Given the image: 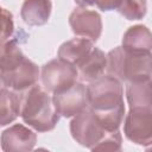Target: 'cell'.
I'll return each instance as SVG.
<instances>
[{
	"mask_svg": "<svg viewBox=\"0 0 152 152\" xmlns=\"http://www.w3.org/2000/svg\"><path fill=\"white\" fill-rule=\"evenodd\" d=\"M88 107L109 131L120 128L125 118L124 87L118 78L106 74L87 86Z\"/></svg>",
	"mask_w": 152,
	"mask_h": 152,
	"instance_id": "cell-1",
	"label": "cell"
},
{
	"mask_svg": "<svg viewBox=\"0 0 152 152\" xmlns=\"http://www.w3.org/2000/svg\"><path fill=\"white\" fill-rule=\"evenodd\" d=\"M20 116L27 126L37 132L52 131L61 118L55 108L52 96L38 84L32 86L21 95Z\"/></svg>",
	"mask_w": 152,
	"mask_h": 152,
	"instance_id": "cell-2",
	"label": "cell"
},
{
	"mask_svg": "<svg viewBox=\"0 0 152 152\" xmlns=\"http://www.w3.org/2000/svg\"><path fill=\"white\" fill-rule=\"evenodd\" d=\"M107 74L121 82L152 77V52L116 46L107 53Z\"/></svg>",
	"mask_w": 152,
	"mask_h": 152,
	"instance_id": "cell-3",
	"label": "cell"
},
{
	"mask_svg": "<svg viewBox=\"0 0 152 152\" xmlns=\"http://www.w3.org/2000/svg\"><path fill=\"white\" fill-rule=\"evenodd\" d=\"M113 131L107 129L94 112L87 107L70 121V134L81 146L95 151L97 145Z\"/></svg>",
	"mask_w": 152,
	"mask_h": 152,
	"instance_id": "cell-4",
	"label": "cell"
},
{
	"mask_svg": "<svg viewBox=\"0 0 152 152\" xmlns=\"http://www.w3.org/2000/svg\"><path fill=\"white\" fill-rule=\"evenodd\" d=\"M78 69L58 57L45 63L40 71L43 87L52 94L69 88L78 81Z\"/></svg>",
	"mask_w": 152,
	"mask_h": 152,
	"instance_id": "cell-5",
	"label": "cell"
},
{
	"mask_svg": "<svg viewBox=\"0 0 152 152\" xmlns=\"http://www.w3.org/2000/svg\"><path fill=\"white\" fill-rule=\"evenodd\" d=\"M40 76L38 65L26 56L10 68L0 69V78L2 87L15 91H25L37 84Z\"/></svg>",
	"mask_w": 152,
	"mask_h": 152,
	"instance_id": "cell-6",
	"label": "cell"
},
{
	"mask_svg": "<svg viewBox=\"0 0 152 152\" xmlns=\"http://www.w3.org/2000/svg\"><path fill=\"white\" fill-rule=\"evenodd\" d=\"M125 137L140 146L152 145V110L147 108H129L124 121Z\"/></svg>",
	"mask_w": 152,
	"mask_h": 152,
	"instance_id": "cell-7",
	"label": "cell"
},
{
	"mask_svg": "<svg viewBox=\"0 0 152 152\" xmlns=\"http://www.w3.org/2000/svg\"><path fill=\"white\" fill-rule=\"evenodd\" d=\"M52 101L57 113L63 118H74L88 107L87 86L76 82L69 88L55 93Z\"/></svg>",
	"mask_w": 152,
	"mask_h": 152,
	"instance_id": "cell-8",
	"label": "cell"
},
{
	"mask_svg": "<svg viewBox=\"0 0 152 152\" xmlns=\"http://www.w3.org/2000/svg\"><path fill=\"white\" fill-rule=\"evenodd\" d=\"M69 25L71 31L82 38H88L94 43L102 33V18L93 10L78 6L69 15Z\"/></svg>",
	"mask_w": 152,
	"mask_h": 152,
	"instance_id": "cell-9",
	"label": "cell"
},
{
	"mask_svg": "<svg viewBox=\"0 0 152 152\" xmlns=\"http://www.w3.org/2000/svg\"><path fill=\"white\" fill-rule=\"evenodd\" d=\"M37 142V134L21 124H14L1 132V148L5 152L32 151Z\"/></svg>",
	"mask_w": 152,
	"mask_h": 152,
	"instance_id": "cell-10",
	"label": "cell"
},
{
	"mask_svg": "<svg viewBox=\"0 0 152 152\" xmlns=\"http://www.w3.org/2000/svg\"><path fill=\"white\" fill-rule=\"evenodd\" d=\"M94 42L88 38H72L70 40L64 42L59 48L57 56L58 58L71 63L76 68L90 55V52L94 50Z\"/></svg>",
	"mask_w": 152,
	"mask_h": 152,
	"instance_id": "cell-11",
	"label": "cell"
},
{
	"mask_svg": "<svg viewBox=\"0 0 152 152\" xmlns=\"http://www.w3.org/2000/svg\"><path fill=\"white\" fill-rule=\"evenodd\" d=\"M51 11V0H24L20 17L28 26H43L49 21Z\"/></svg>",
	"mask_w": 152,
	"mask_h": 152,
	"instance_id": "cell-12",
	"label": "cell"
},
{
	"mask_svg": "<svg viewBox=\"0 0 152 152\" xmlns=\"http://www.w3.org/2000/svg\"><path fill=\"white\" fill-rule=\"evenodd\" d=\"M126 99L129 108H147L152 110V77L127 82Z\"/></svg>",
	"mask_w": 152,
	"mask_h": 152,
	"instance_id": "cell-13",
	"label": "cell"
},
{
	"mask_svg": "<svg viewBox=\"0 0 152 152\" xmlns=\"http://www.w3.org/2000/svg\"><path fill=\"white\" fill-rule=\"evenodd\" d=\"M82 81L88 83L104 75L107 69V55L99 48H94L90 55L77 66Z\"/></svg>",
	"mask_w": 152,
	"mask_h": 152,
	"instance_id": "cell-14",
	"label": "cell"
},
{
	"mask_svg": "<svg viewBox=\"0 0 152 152\" xmlns=\"http://www.w3.org/2000/svg\"><path fill=\"white\" fill-rule=\"evenodd\" d=\"M122 48L129 51L152 52V31L145 25H133L122 36Z\"/></svg>",
	"mask_w": 152,
	"mask_h": 152,
	"instance_id": "cell-15",
	"label": "cell"
},
{
	"mask_svg": "<svg viewBox=\"0 0 152 152\" xmlns=\"http://www.w3.org/2000/svg\"><path fill=\"white\" fill-rule=\"evenodd\" d=\"M21 112V95L18 91L2 87L0 90V125L12 124Z\"/></svg>",
	"mask_w": 152,
	"mask_h": 152,
	"instance_id": "cell-16",
	"label": "cell"
},
{
	"mask_svg": "<svg viewBox=\"0 0 152 152\" xmlns=\"http://www.w3.org/2000/svg\"><path fill=\"white\" fill-rule=\"evenodd\" d=\"M118 12L127 20H140L147 13V0H122Z\"/></svg>",
	"mask_w": 152,
	"mask_h": 152,
	"instance_id": "cell-17",
	"label": "cell"
},
{
	"mask_svg": "<svg viewBox=\"0 0 152 152\" xmlns=\"http://www.w3.org/2000/svg\"><path fill=\"white\" fill-rule=\"evenodd\" d=\"M122 147V135L119 129L110 132L102 142L97 145L95 151H120Z\"/></svg>",
	"mask_w": 152,
	"mask_h": 152,
	"instance_id": "cell-18",
	"label": "cell"
},
{
	"mask_svg": "<svg viewBox=\"0 0 152 152\" xmlns=\"http://www.w3.org/2000/svg\"><path fill=\"white\" fill-rule=\"evenodd\" d=\"M1 43H5L6 40L11 39L13 31H14V23H13V15L10 11H7L6 8H2L1 11Z\"/></svg>",
	"mask_w": 152,
	"mask_h": 152,
	"instance_id": "cell-19",
	"label": "cell"
},
{
	"mask_svg": "<svg viewBox=\"0 0 152 152\" xmlns=\"http://www.w3.org/2000/svg\"><path fill=\"white\" fill-rule=\"evenodd\" d=\"M122 0H96V6L99 10L103 11V12H108V11H118V8L120 7Z\"/></svg>",
	"mask_w": 152,
	"mask_h": 152,
	"instance_id": "cell-20",
	"label": "cell"
},
{
	"mask_svg": "<svg viewBox=\"0 0 152 152\" xmlns=\"http://www.w3.org/2000/svg\"><path fill=\"white\" fill-rule=\"evenodd\" d=\"M75 2L78 5V6H82V7H88V6H93L96 4V0H75Z\"/></svg>",
	"mask_w": 152,
	"mask_h": 152,
	"instance_id": "cell-21",
	"label": "cell"
}]
</instances>
